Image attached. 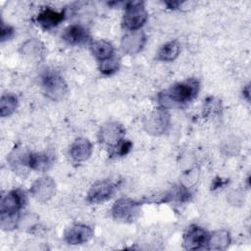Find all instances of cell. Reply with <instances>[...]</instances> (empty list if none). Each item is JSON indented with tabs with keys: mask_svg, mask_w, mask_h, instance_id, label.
Here are the masks:
<instances>
[{
	"mask_svg": "<svg viewBox=\"0 0 251 251\" xmlns=\"http://www.w3.org/2000/svg\"><path fill=\"white\" fill-rule=\"evenodd\" d=\"M65 18V13L63 11L57 12L52 10L51 8L44 9L38 16H37V23L43 28L49 29L54 26H57Z\"/></svg>",
	"mask_w": 251,
	"mask_h": 251,
	"instance_id": "cell-14",
	"label": "cell"
},
{
	"mask_svg": "<svg viewBox=\"0 0 251 251\" xmlns=\"http://www.w3.org/2000/svg\"><path fill=\"white\" fill-rule=\"evenodd\" d=\"M18 99L13 94H3L0 100V115L6 117L11 115L17 108Z\"/></svg>",
	"mask_w": 251,
	"mask_h": 251,
	"instance_id": "cell-20",
	"label": "cell"
},
{
	"mask_svg": "<svg viewBox=\"0 0 251 251\" xmlns=\"http://www.w3.org/2000/svg\"><path fill=\"white\" fill-rule=\"evenodd\" d=\"M120 65V60L116 55H113L107 60L100 62V71L102 74L111 75L118 71Z\"/></svg>",
	"mask_w": 251,
	"mask_h": 251,
	"instance_id": "cell-21",
	"label": "cell"
},
{
	"mask_svg": "<svg viewBox=\"0 0 251 251\" xmlns=\"http://www.w3.org/2000/svg\"><path fill=\"white\" fill-rule=\"evenodd\" d=\"M230 242L229 233L226 230H218L209 235L208 248L213 250H225Z\"/></svg>",
	"mask_w": 251,
	"mask_h": 251,
	"instance_id": "cell-18",
	"label": "cell"
},
{
	"mask_svg": "<svg viewBox=\"0 0 251 251\" xmlns=\"http://www.w3.org/2000/svg\"><path fill=\"white\" fill-rule=\"evenodd\" d=\"M115 191L114 184L109 180H99L95 182L87 194V199L90 203H101L113 195Z\"/></svg>",
	"mask_w": 251,
	"mask_h": 251,
	"instance_id": "cell-7",
	"label": "cell"
},
{
	"mask_svg": "<svg viewBox=\"0 0 251 251\" xmlns=\"http://www.w3.org/2000/svg\"><path fill=\"white\" fill-rule=\"evenodd\" d=\"M62 38L70 45H78L88 40V32L82 25L75 24L65 28Z\"/></svg>",
	"mask_w": 251,
	"mask_h": 251,
	"instance_id": "cell-10",
	"label": "cell"
},
{
	"mask_svg": "<svg viewBox=\"0 0 251 251\" xmlns=\"http://www.w3.org/2000/svg\"><path fill=\"white\" fill-rule=\"evenodd\" d=\"M132 146V143L129 140H121L115 146H113V153L112 155L116 156H124L128 153Z\"/></svg>",
	"mask_w": 251,
	"mask_h": 251,
	"instance_id": "cell-22",
	"label": "cell"
},
{
	"mask_svg": "<svg viewBox=\"0 0 251 251\" xmlns=\"http://www.w3.org/2000/svg\"><path fill=\"white\" fill-rule=\"evenodd\" d=\"M41 83L44 93L52 100H60L67 91V85L63 77L53 71H46L41 76Z\"/></svg>",
	"mask_w": 251,
	"mask_h": 251,
	"instance_id": "cell-2",
	"label": "cell"
},
{
	"mask_svg": "<svg viewBox=\"0 0 251 251\" xmlns=\"http://www.w3.org/2000/svg\"><path fill=\"white\" fill-rule=\"evenodd\" d=\"M14 33V29L12 26L5 25L4 23L1 24V41L4 42L6 40H9Z\"/></svg>",
	"mask_w": 251,
	"mask_h": 251,
	"instance_id": "cell-23",
	"label": "cell"
},
{
	"mask_svg": "<svg viewBox=\"0 0 251 251\" xmlns=\"http://www.w3.org/2000/svg\"><path fill=\"white\" fill-rule=\"evenodd\" d=\"M53 163V156L47 152L30 153L27 156V166L34 171H47Z\"/></svg>",
	"mask_w": 251,
	"mask_h": 251,
	"instance_id": "cell-15",
	"label": "cell"
},
{
	"mask_svg": "<svg viewBox=\"0 0 251 251\" xmlns=\"http://www.w3.org/2000/svg\"><path fill=\"white\" fill-rule=\"evenodd\" d=\"M92 229L85 225H75L65 232V240L71 245L87 242L92 237Z\"/></svg>",
	"mask_w": 251,
	"mask_h": 251,
	"instance_id": "cell-9",
	"label": "cell"
},
{
	"mask_svg": "<svg viewBox=\"0 0 251 251\" xmlns=\"http://www.w3.org/2000/svg\"><path fill=\"white\" fill-rule=\"evenodd\" d=\"M139 212V204L129 198H121L117 200L112 208L114 219L128 223L134 221Z\"/></svg>",
	"mask_w": 251,
	"mask_h": 251,
	"instance_id": "cell-4",
	"label": "cell"
},
{
	"mask_svg": "<svg viewBox=\"0 0 251 251\" xmlns=\"http://www.w3.org/2000/svg\"><path fill=\"white\" fill-rule=\"evenodd\" d=\"M169 116L165 111H157L153 113L146 123L147 130L152 133H162L166 130Z\"/></svg>",
	"mask_w": 251,
	"mask_h": 251,
	"instance_id": "cell-16",
	"label": "cell"
},
{
	"mask_svg": "<svg viewBox=\"0 0 251 251\" xmlns=\"http://www.w3.org/2000/svg\"><path fill=\"white\" fill-rule=\"evenodd\" d=\"M30 192L35 199L44 202L50 199L55 193V183L53 179L48 176L40 177L32 184Z\"/></svg>",
	"mask_w": 251,
	"mask_h": 251,
	"instance_id": "cell-8",
	"label": "cell"
},
{
	"mask_svg": "<svg viewBox=\"0 0 251 251\" xmlns=\"http://www.w3.org/2000/svg\"><path fill=\"white\" fill-rule=\"evenodd\" d=\"M91 51L93 55L101 62L109 59L115 55L114 48L112 44L106 40H96L91 43Z\"/></svg>",
	"mask_w": 251,
	"mask_h": 251,
	"instance_id": "cell-17",
	"label": "cell"
},
{
	"mask_svg": "<svg viewBox=\"0 0 251 251\" xmlns=\"http://www.w3.org/2000/svg\"><path fill=\"white\" fill-rule=\"evenodd\" d=\"M146 37L142 31H131L126 34L122 41L123 50L127 54H135L142 49Z\"/></svg>",
	"mask_w": 251,
	"mask_h": 251,
	"instance_id": "cell-11",
	"label": "cell"
},
{
	"mask_svg": "<svg viewBox=\"0 0 251 251\" xmlns=\"http://www.w3.org/2000/svg\"><path fill=\"white\" fill-rule=\"evenodd\" d=\"M179 49V44L176 40L167 42L160 48L157 54L158 59L160 61H172L177 57Z\"/></svg>",
	"mask_w": 251,
	"mask_h": 251,
	"instance_id": "cell-19",
	"label": "cell"
},
{
	"mask_svg": "<svg viewBox=\"0 0 251 251\" xmlns=\"http://www.w3.org/2000/svg\"><path fill=\"white\" fill-rule=\"evenodd\" d=\"M199 89V82L195 78H188L181 82L172 85L164 94H160L159 98L164 105L172 102L174 104H184L196 97Z\"/></svg>",
	"mask_w": 251,
	"mask_h": 251,
	"instance_id": "cell-1",
	"label": "cell"
},
{
	"mask_svg": "<svg viewBox=\"0 0 251 251\" xmlns=\"http://www.w3.org/2000/svg\"><path fill=\"white\" fill-rule=\"evenodd\" d=\"M25 203V195L20 189L10 191L1 200L0 212L1 216H18L19 211Z\"/></svg>",
	"mask_w": 251,
	"mask_h": 251,
	"instance_id": "cell-5",
	"label": "cell"
},
{
	"mask_svg": "<svg viewBox=\"0 0 251 251\" xmlns=\"http://www.w3.org/2000/svg\"><path fill=\"white\" fill-rule=\"evenodd\" d=\"M92 152V146L88 139L77 138L72 144L70 149V155L73 160L76 162H82L87 160Z\"/></svg>",
	"mask_w": 251,
	"mask_h": 251,
	"instance_id": "cell-13",
	"label": "cell"
},
{
	"mask_svg": "<svg viewBox=\"0 0 251 251\" xmlns=\"http://www.w3.org/2000/svg\"><path fill=\"white\" fill-rule=\"evenodd\" d=\"M147 12L142 2H129L126 6L124 26L131 31L138 30L147 21Z\"/></svg>",
	"mask_w": 251,
	"mask_h": 251,
	"instance_id": "cell-3",
	"label": "cell"
},
{
	"mask_svg": "<svg viewBox=\"0 0 251 251\" xmlns=\"http://www.w3.org/2000/svg\"><path fill=\"white\" fill-rule=\"evenodd\" d=\"M208 232L195 225L187 227L183 235V247L188 250H196L204 248L208 244Z\"/></svg>",
	"mask_w": 251,
	"mask_h": 251,
	"instance_id": "cell-6",
	"label": "cell"
},
{
	"mask_svg": "<svg viewBox=\"0 0 251 251\" xmlns=\"http://www.w3.org/2000/svg\"><path fill=\"white\" fill-rule=\"evenodd\" d=\"M125 130L121 125L118 123H110L105 125L100 132L101 140L112 146H115L122 140Z\"/></svg>",
	"mask_w": 251,
	"mask_h": 251,
	"instance_id": "cell-12",
	"label": "cell"
}]
</instances>
